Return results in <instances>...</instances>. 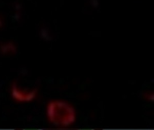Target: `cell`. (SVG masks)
<instances>
[{
  "label": "cell",
  "mask_w": 154,
  "mask_h": 130,
  "mask_svg": "<svg viewBox=\"0 0 154 130\" xmlns=\"http://www.w3.org/2000/svg\"><path fill=\"white\" fill-rule=\"evenodd\" d=\"M47 112L51 122L58 127H68L75 122V110L64 101L51 102L48 106Z\"/></svg>",
  "instance_id": "cell-1"
},
{
  "label": "cell",
  "mask_w": 154,
  "mask_h": 130,
  "mask_svg": "<svg viewBox=\"0 0 154 130\" xmlns=\"http://www.w3.org/2000/svg\"><path fill=\"white\" fill-rule=\"evenodd\" d=\"M142 97L145 101L154 102V91H148L143 94Z\"/></svg>",
  "instance_id": "cell-2"
}]
</instances>
